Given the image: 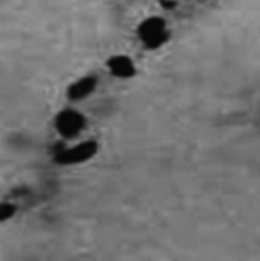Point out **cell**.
I'll return each instance as SVG.
<instances>
[{"instance_id":"6da1fadb","label":"cell","mask_w":260,"mask_h":261,"mask_svg":"<svg viewBox=\"0 0 260 261\" xmlns=\"http://www.w3.org/2000/svg\"><path fill=\"white\" fill-rule=\"evenodd\" d=\"M170 29L165 18L149 16L137 27V36L144 47L148 50H158L164 47L170 39Z\"/></svg>"},{"instance_id":"7a4b0ae2","label":"cell","mask_w":260,"mask_h":261,"mask_svg":"<svg viewBox=\"0 0 260 261\" xmlns=\"http://www.w3.org/2000/svg\"><path fill=\"white\" fill-rule=\"evenodd\" d=\"M100 150L99 142L87 139L70 147L61 148L52 155L53 162L60 166H80L94 159Z\"/></svg>"},{"instance_id":"3957f363","label":"cell","mask_w":260,"mask_h":261,"mask_svg":"<svg viewBox=\"0 0 260 261\" xmlns=\"http://www.w3.org/2000/svg\"><path fill=\"white\" fill-rule=\"evenodd\" d=\"M88 124L83 112L74 108H64L57 112L53 119V127L64 139H73L82 135Z\"/></svg>"},{"instance_id":"277c9868","label":"cell","mask_w":260,"mask_h":261,"mask_svg":"<svg viewBox=\"0 0 260 261\" xmlns=\"http://www.w3.org/2000/svg\"><path fill=\"white\" fill-rule=\"evenodd\" d=\"M99 81L93 74L83 75L69 84L66 96L71 102H81L94 93L98 88Z\"/></svg>"},{"instance_id":"5b68a950","label":"cell","mask_w":260,"mask_h":261,"mask_svg":"<svg viewBox=\"0 0 260 261\" xmlns=\"http://www.w3.org/2000/svg\"><path fill=\"white\" fill-rule=\"evenodd\" d=\"M106 68L114 77L122 81L130 80L137 73V67L134 60L126 54H115L109 57L106 62Z\"/></svg>"},{"instance_id":"8992f818","label":"cell","mask_w":260,"mask_h":261,"mask_svg":"<svg viewBox=\"0 0 260 261\" xmlns=\"http://www.w3.org/2000/svg\"><path fill=\"white\" fill-rule=\"evenodd\" d=\"M16 206L9 202H0V222L10 219L16 214Z\"/></svg>"},{"instance_id":"52a82bcc","label":"cell","mask_w":260,"mask_h":261,"mask_svg":"<svg viewBox=\"0 0 260 261\" xmlns=\"http://www.w3.org/2000/svg\"><path fill=\"white\" fill-rule=\"evenodd\" d=\"M160 3L165 9H173L176 6V0H160Z\"/></svg>"}]
</instances>
